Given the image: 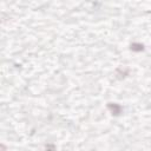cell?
<instances>
[{"label": "cell", "instance_id": "6da1fadb", "mask_svg": "<svg viewBox=\"0 0 151 151\" xmlns=\"http://www.w3.org/2000/svg\"><path fill=\"white\" fill-rule=\"evenodd\" d=\"M107 107L110 109V111L112 112V114L114 116H118L120 112H122V106L119 104H116V103H110L107 105Z\"/></svg>", "mask_w": 151, "mask_h": 151}, {"label": "cell", "instance_id": "7a4b0ae2", "mask_svg": "<svg viewBox=\"0 0 151 151\" xmlns=\"http://www.w3.org/2000/svg\"><path fill=\"white\" fill-rule=\"evenodd\" d=\"M131 50L134 51V52H140L144 50V45L143 44H139V42H133L131 45Z\"/></svg>", "mask_w": 151, "mask_h": 151}]
</instances>
